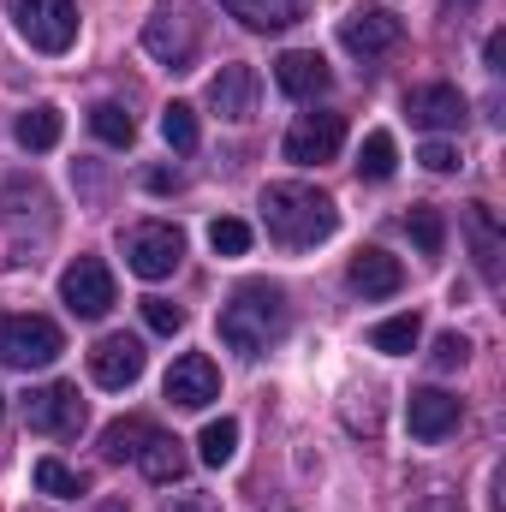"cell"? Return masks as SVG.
I'll return each instance as SVG.
<instances>
[{"label": "cell", "instance_id": "d590c367", "mask_svg": "<svg viewBox=\"0 0 506 512\" xmlns=\"http://www.w3.org/2000/svg\"><path fill=\"white\" fill-rule=\"evenodd\" d=\"M417 512H465V507H459L453 495H441V489H435V495H423V507H417Z\"/></svg>", "mask_w": 506, "mask_h": 512}, {"label": "cell", "instance_id": "44dd1931", "mask_svg": "<svg viewBox=\"0 0 506 512\" xmlns=\"http://www.w3.org/2000/svg\"><path fill=\"white\" fill-rule=\"evenodd\" d=\"M239 24H251V30H286V24H298V0H221Z\"/></svg>", "mask_w": 506, "mask_h": 512}, {"label": "cell", "instance_id": "52a82bcc", "mask_svg": "<svg viewBox=\"0 0 506 512\" xmlns=\"http://www.w3.org/2000/svg\"><path fill=\"white\" fill-rule=\"evenodd\" d=\"M399 36H405V24H399L387 6H358V12L340 18V48H346L352 60H381V54H393Z\"/></svg>", "mask_w": 506, "mask_h": 512}, {"label": "cell", "instance_id": "9c48e42d", "mask_svg": "<svg viewBox=\"0 0 506 512\" xmlns=\"http://www.w3.org/2000/svg\"><path fill=\"white\" fill-rule=\"evenodd\" d=\"M340 143H346V120H340V114H304L298 126L286 131V161L322 167V161L340 155Z\"/></svg>", "mask_w": 506, "mask_h": 512}, {"label": "cell", "instance_id": "83f0119b", "mask_svg": "<svg viewBox=\"0 0 506 512\" xmlns=\"http://www.w3.org/2000/svg\"><path fill=\"white\" fill-rule=\"evenodd\" d=\"M161 137L185 155V149H197V108L191 102H167L161 108Z\"/></svg>", "mask_w": 506, "mask_h": 512}, {"label": "cell", "instance_id": "8fae6325", "mask_svg": "<svg viewBox=\"0 0 506 512\" xmlns=\"http://www.w3.org/2000/svg\"><path fill=\"white\" fill-rule=\"evenodd\" d=\"M90 376H96V387H108V393L131 387L143 376V340H137V334H108V340H96Z\"/></svg>", "mask_w": 506, "mask_h": 512}, {"label": "cell", "instance_id": "8d00e7d4", "mask_svg": "<svg viewBox=\"0 0 506 512\" xmlns=\"http://www.w3.org/2000/svg\"><path fill=\"white\" fill-rule=\"evenodd\" d=\"M149 191H179V173H149Z\"/></svg>", "mask_w": 506, "mask_h": 512}, {"label": "cell", "instance_id": "74e56055", "mask_svg": "<svg viewBox=\"0 0 506 512\" xmlns=\"http://www.w3.org/2000/svg\"><path fill=\"white\" fill-rule=\"evenodd\" d=\"M0 411H6V399H0Z\"/></svg>", "mask_w": 506, "mask_h": 512}, {"label": "cell", "instance_id": "ba28073f", "mask_svg": "<svg viewBox=\"0 0 506 512\" xmlns=\"http://www.w3.org/2000/svg\"><path fill=\"white\" fill-rule=\"evenodd\" d=\"M60 298H66V310H72V316H84V322L108 316V310H114V274H108V262L78 256V262L60 274Z\"/></svg>", "mask_w": 506, "mask_h": 512}, {"label": "cell", "instance_id": "484cf974", "mask_svg": "<svg viewBox=\"0 0 506 512\" xmlns=\"http://www.w3.org/2000/svg\"><path fill=\"white\" fill-rule=\"evenodd\" d=\"M36 489L42 495H60V501H78L90 489V477L72 471V465H60V459H36Z\"/></svg>", "mask_w": 506, "mask_h": 512}, {"label": "cell", "instance_id": "30bf717a", "mask_svg": "<svg viewBox=\"0 0 506 512\" xmlns=\"http://www.w3.org/2000/svg\"><path fill=\"white\" fill-rule=\"evenodd\" d=\"M459 417H465V405H459L447 387H417V393L405 399V423H411L417 441H447V435L459 429Z\"/></svg>", "mask_w": 506, "mask_h": 512}, {"label": "cell", "instance_id": "ac0fdd59", "mask_svg": "<svg viewBox=\"0 0 506 512\" xmlns=\"http://www.w3.org/2000/svg\"><path fill=\"white\" fill-rule=\"evenodd\" d=\"M465 227H471V251H477L483 280H501V227H495V209L489 203H471L465 209Z\"/></svg>", "mask_w": 506, "mask_h": 512}, {"label": "cell", "instance_id": "d4e9b609", "mask_svg": "<svg viewBox=\"0 0 506 512\" xmlns=\"http://www.w3.org/2000/svg\"><path fill=\"white\" fill-rule=\"evenodd\" d=\"M233 453H239V423H233V417L203 423V435H197V459H203V465H227Z\"/></svg>", "mask_w": 506, "mask_h": 512}, {"label": "cell", "instance_id": "5bb4252c", "mask_svg": "<svg viewBox=\"0 0 506 512\" xmlns=\"http://www.w3.org/2000/svg\"><path fill=\"white\" fill-rule=\"evenodd\" d=\"M405 114H411V126L423 131H453L465 126V96L453 90V84H417V90H405Z\"/></svg>", "mask_w": 506, "mask_h": 512}, {"label": "cell", "instance_id": "9a60e30c", "mask_svg": "<svg viewBox=\"0 0 506 512\" xmlns=\"http://www.w3.org/2000/svg\"><path fill=\"white\" fill-rule=\"evenodd\" d=\"M143 48H149L161 66L185 72V66H191V54H197V30H191V18H185V12H161V18H149V24H143Z\"/></svg>", "mask_w": 506, "mask_h": 512}, {"label": "cell", "instance_id": "836d02e7", "mask_svg": "<svg viewBox=\"0 0 506 512\" xmlns=\"http://www.w3.org/2000/svg\"><path fill=\"white\" fill-rule=\"evenodd\" d=\"M167 512H221V501H215V495H203V489H191V495H173Z\"/></svg>", "mask_w": 506, "mask_h": 512}, {"label": "cell", "instance_id": "7a4b0ae2", "mask_svg": "<svg viewBox=\"0 0 506 512\" xmlns=\"http://www.w3.org/2000/svg\"><path fill=\"white\" fill-rule=\"evenodd\" d=\"M286 298H280V286H268V280H251V286H239L227 304H221V340L239 352V358H262L268 346H280L286 340Z\"/></svg>", "mask_w": 506, "mask_h": 512}, {"label": "cell", "instance_id": "603a6c76", "mask_svg": "<svg viewBox=\"0 0 506 512\" xmlns=\"http://www.w3.org/2000/svg\"><path fill=\"white\" fill-rule=\"evenodd\" d=\"M417 334H423V322H417V310H405V316H387V322L370 328V346L387 352V358H405L417 346Z\"/></svg>", "mask_w": 506, "mask_h": 512}, {"label": "cell", "instance_id": "f35d334b", "mask_svg": "<svg viewBox=\"0 0 506 512\" xmlns=\"http://www.w3.org/2000/svg\"><path fill=\"white\" fill-rule=\"evenodd\" d=\"M465 6H471V0H465Z\"/></svg>", "mask_w": 506, "mask_h": 512}, {"label": "cell", "instance_id": "7402d4cb", "mask_svg": "<svg viewBox=\"0 0 506 512\" xmlns=\"http://www.w3.org/2000/svg\"><path fill=\"white\" fill-rule=\"evenodd\" d=\"M149 435H155L149 417H114V423L102 429V459H114V465H120V459H137V447H143Z\"/></svg>", "mask_w": 506, "mask_h": 512}, {"label": "cell", "instance_id": "d6a6232c", "mask_svg": "<svg viewBox=\"0 0 506 512\" xmlns=\"http://www.w3.org/2000/svg\"><path fill=\"white\" fill-rule=\"evenodd\" d=\"M417 161H423L429 173H453V167H459V149H453V143H441V137H429Z\"/></svg>", "mask_w": 506, "mask_h": 512}, {"label": "cell", "instance_id": "4dcf8cb0", "mask_svg": "<svg viewBox=\"0 0 506 512\" xmlns=\"http://www.w3.org/2000/svg\"><path fill=\"white\" fill-rule=\"evenodd\" d=\"M143 322H149V334H179L185 328V310L167 304V298H143Z\"/></svg>", "mask_w": 506, "mask_h": 512}, {"label": "cell", "instance_id": "e0dca14e", "mask_svg": "<svg viewBox=\"0 0 506 512\" xmlns=\"http://www.w3.org/2000/svg\"><path fill=\"white\" fill-rule=\"evenodd\" d=\"M346 280H352V292H364V298H393V292L405 286V268H399V256H387V251H358L352 268H346Z\"/></svg>", "mask_w": 506, "mask_h": 512}, {"label": "cell", "instance_id": "1f68e13d", "mask_svg": "<svg viewBox=\"0 0 506 512\" xmlns=\"http://www.w3.org/2000/svg\"><path fill=\"white\" fill-rule=\"evenodd\" d=\"M429 358H435V370H459V364L471 358V340H465V334H441Z\"/></svg>", "mask_w": 506, "mask_h": 512}, {"label": "cell", "instance_id": "f1b7e54d", "mask_svg": "<svg viewBox=\"0 0 506 512\" xmlns=\"http://www.w3.org/2000/svg\"><path fill=\"white\" fill-rule=\"evenodd\" d=\"M405 227H411V239H417V251L423 256H441V245H447V221H441V209H411Z\"/></svg>", "mask_w": 506, "mask_h": 512}, {"label": "cell", "instance_id": "4316f807", "mask_svg": "<svg viewBox=\"0 0 506 512\" xmlns=\"http://www.w3.org/2000/svg\"><path fill=\"white\" fill-rule=\"evenodd\" d=\"M90 131H96L102 143H114V149H126L131 137H137V126H131V114L120 102H96V108H90Z\"/></svg>", "mask_w": 506, "mask_h": 512}, {"label": "cell", "instance_id": "6da1fadb", "mask_svg": "<svg viewBox=\"0 0 506 512\" xmlns=\"http://www.w3.org/2000/svg\"><path fill=\"white\" fill-rule=\"evenodd\" d=\"M262 215H268V233H274L286 251H310V245H322V239L340 227L334 197L316 191V185H298V179L268 185V191H262Z\"/></svg>", "mask_w": 506, "mask_h": 512}, {"label": "cell", "instance_id": "cb8c5ba5", "mask_svg": "<svg viewBox=\"0 0 506 512\" xmlns=\"http://www.w3.org/2000/svg\"><path fill=\"white\" fill-rule=\"evenodd\" d=\"M393 167H399V143H393V131H370L364 149H358V173L381 185V179H393Z\"/></svg>", "mask_w": 506, "mask_h": 512}, {"label": "cell", "instance_id": "3957f363", "mask_svg": "<svg viewBox=\"0 0 506 512\" xmlns=\"http://www.w3.org/2000/svg\"><path fill=\"white\" fill-rule=\"evenodd\" d=\"M66 352L60 328L48 316H0V364L6 370H48L54 358Z\"/></svg>", "mask_w": 506, "mask_h": 512}, {"label": "cell", "instance_id": "4fadbf2b", "mask_svg": "<svg viewBox=\"0 0 506 512\" xmlns=\"http://www.w3.org/2000/svg\"><path fill=\"white\" fill-rule=\"evenodd\" d=\"M167 399H173V405H185V411L215 405V399H221V370H215L203 352H185V358L167 370Z\"/></svg>", "mask_w": 506, "mask_h": 512}, {"label": "cell", "instance_id": "7c38bea8", "mask_svg": "<svg viewBox=\"0 0 506 512\" xmlns=\"http://www.w3.org/2000/svg\"><path fill=\"white\" fill-rule=\"evenodd\" d=\"M274 84H280L292 102H316V96H328L334 72H328V60H322L316 48H286V54L274 60Z\"/></svg>", "mask_w": 506, "mask_h": 512}, {"label": "cell", "instance_id": "5b68a950", "mask_svg": "<svg viewBox=\"0 0 506 512\" xmlns=\"http://www.w3.org/2000/svg\"><path fill=\"white\" fill-rule=\"evenodd\" d=\"M185 262V233L167 227V221H143L126 233V268L137 280H167L173 268Z\"/></svg>", "mask_w": 506, "mask_h": 512}, {"label": "cell", "instance_id": "2e32d148", "mask_svg": "<svg viewBox=\"0 0 506 512\" xmlns=\"http://www.w3.org/2000/svg\"><path fill=\"white\" fill-rule=\"evenodd\" d=\"M209 108H215L221 120L245 126L256 114V72L251 66H221V72L209 78Z\"/></svg>", "mask_w": 506, "mask_h": 512}, {"label": "cell", "instance_id": "277c9868", "mask_svg": "<svg viewBox=\"0 0 506 512\" xmlns=\"http://www.w3.org/2000/svg\"><path fill=\"white\" fill-rule=\"evenodd\" d=\"M12 24L36 54H66L78 42V6L72 0H12Z\"/></svg>", "mask_w": 506, "mask_h": 512}, {"label": "cell", "instance_id": "e575fe53", "mask_svg": "<svg viewBox=\"0 0 506 512\" xmlns=\"http://www.w3.org/2000/svg\"><path fill=\"white\" fill-rule=\"evenodd\" d=\"M483 60H489V72H506V36H501V30L489 36V48H483Z\"/></svg>", "mask_w": 506, "mask_h": 512}, {"label": "cell", "instance_id": "d6986e66", "mask_svg": "<svg viewBox=\"0 0 506 512\" xmlns=\"http://www.w3.org/2000/svg\"><path fill=\"white\" fill-rule=\"evenodd\" d=\"M137 465H143V477H149V483H179V477H185V447H179L173 435H161V429H155V435L137 447Z\"/></svg>", "mask_w": 506, "mask_h": 512}, {"label": "cell", "instance_id": "f546056e", "mask_svg": "<svg viewBox=\"0 0 506 512\" xmlns=\"http://www.w3.org/2000/svg\"><path fill=\"white\" fill-rule=\"evenodd\" d=\"M209 245H215V256H245L251 251V227L233 221V215H221V221L209 227Z\"/></svg>", "mask_w": 506, "mask_h": 512}, {"label": "cell", "instance_id": "ffe728a7", "mask_svg": "<svg viewBox=\"0 0 506 512\" xmlns=\"http://www.w3.org/2000/svg\"><path fill=\"white\" fill-rule=\"evenodd\" d=\"M18 143H24V149H30V155H42V149H54V143H60V131H66V120H60V108H54V102H36V108H30V114H18Z\"/></svg>", "mask_w": 506, "mask_h": 512}, {"label": "cell", "instance_id": "8992f818", "mask_svg": "<svg viewBox=\"0 0 506 512\" xmlns=\"http://www.w3.org/2000/svg\"><path fill=\"white\" fill-rule=\"evenodd\" d=\"M24 423L36 429V435H78L84 429V399H78V387L72 382H48V387H30L24 393Z\"/></svg>", "mask_w": 506, "mask_h": 512}]
</instances>
